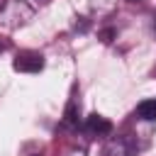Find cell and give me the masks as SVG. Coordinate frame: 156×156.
<instances>
[{
    "label": "cell",
    "instance_id": "obj_8",
    "mask_svg": "<svg viewBox=\"0 0 156 156\" xmlns=\"http://www.w3.org/2000/svg\"><path fill=\"white\" fill-rule=\"evenodd\" d=\"M112 37H115V29H102V32H100V39H102L105 44H110Z\"/></svg>",
    "mask_w": 156,
    "mask_h": 156
},
{
    "label": "cell",
    "instance_id": "obj_7",
    "mask_svg": "<svg viewBox=\"0 0 156 156\" xmlns=\"http://www.w3.org/2000/svg\"><path fill=\"white\" fill-rule=\"evenodd\" d=\"M58 156H88V149L85 144H66Z\"/></svg>",
    "mask_w": 156,
    "mask_h": 156
},
{
    "label": "cell",
    "instance_id": "obj_2",
    "mask_svg": "<svg viewBox=\"0 0 156 156\" xmlns=\"http://www.w3.org/2000/svg\"><path fill=\"white\" fill-rule=\"evenodd\" d=\"M12 68L17 73H39V71H44V56L34 49H24L15 56Z\"/></svg>",
    "mask_w": 156,
    "mask_h": 156
},
{
    "label": "cell",
    "instance_id": "obj_3",
    "mask_svg": "<svg viewBox=\"0 0 156 156\" xmlns=\"http://www.w3.org/2000/svg\"><path fill=\"white\" fill-rule=\"evenodd\" d=\"M80 127H83V132H85L88 136H93V139H95V136H98V139H105V136L112 134V122H110L107 117L98 115V112L88 115L85 122H80Z\"/></svg>",
    "mask_w": 156,
    "mask_h": 156
},
{
    "label": "cell",
    "instance_id": "obj_5",
    "mask_svg": "<svg viewBox=\"0 0 156 156\" xmlns=\"http://www.w3.org/2000/svg\"><path fill=\"white\" fill-rule=\"evenodd\" d=\"M63 127L71 129V132L80 127V102H78L76 95H71V100H68V105L63 110Z\"/></svg>",
    "mask_w": 156,
    "mask_h": 156
},
{
    "label": "cell",
    "instance_id": "obj_9",
    "mask_svg": "<svg viewBox=\"0 0 156 156\" xmlns=\"http://www.w3.org/2000/svg\"><path fill=\"white\" fill-rule=\"evenodd\" d=\"M2 51H5V44H2V41H0V54H2Z\"/></svg>",
    "mask_w": 156,
    "mask_h": 156
},
{
    "label": "cell",
    "instance_id": "obj_12",
    "mask_svg": "<svg viewBox=\"0 0 156 156\" xmlns=\"http://www.w3.org/2000/svg\"><path fill=\"white\" fill-rule=\"evenodd\" d=\"M44 2H46V0H44Z\"/></svg>",
    "mask_w": 156,
    "mask_h": 156
},
{
    "label": "cell",
    "instance_id": "obj_6",
    "mask_svg": "<svg viewBox=\"0 0 156 156\" xmlns=\"http://www.w3.org/2000/svg\"><path fill=\"white\" fill-rule=\"evenodd\" d=\"M134 115L141 119V122H156V98H149V100H141L134 110Z\"/></svg>",
    "mask_w": 156,
    "mask_h": 156
},
{
    "label": "cell",
    "instance_id": "obj_11",
    "mask_svg": "<svg viewBox=\"0 0 156 156\" xmlns=\"http://www.w3.org/2000/svg\"><path fill=\"white\" fill-rule=\"evenodd\" d=\"M129 2H139V0H129Z\"/></svg>",
    "mask_w": 156,
    "mask_h": 156
},
{
    "label": "cell",
    "instance_id": "obj_10",
    "mask_svg": "<svg viewBox=\"0 0 156 156\" xmlns=\"http://www.w3.org/2000/svg\"><path fill=\"white\" fill-rule=\"evenodd\" d=\"M154 32H156V17H154Z\"/></svg>",
    "mask_w": 156,
    "mask_h": 156
},
{
    "label": "cell",
    "instance_id": "obj_1",
    "mask_svg": "<svg viewBox=\"0 0 156 156\" xmlns=\"http://www.w3.org/2000/svg\"><path fill=\"white\" fill-rule=\"evenodd\" d=\"M34 20V7L27 0H5L0 5V29L15 32Z\"/></svg>",
    "mask_w": 156,
    "mask_h": 156
},
{
    "label": "cell",
    "instance_id": "obj_4",
    "mask_svg": "<svg viewBox=\"0 0 156 156\" xmlns=\"http://www.w3.org/2000/svg\"><path fill=\"white\" fill-rule=\"evenodd\" d=\"M102 156H134V146L127 136H110L102 146Z\"/></svg>",
    "mask_w": 156,
    "mask_h": 156
}]
</instances>
